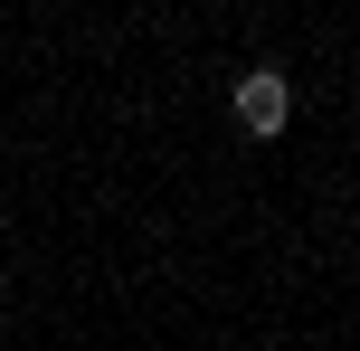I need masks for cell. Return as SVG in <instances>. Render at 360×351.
<instances>
[{"label": "cell", "mask_w": 360, "mask_h": 351, "mask_svg": "<svg viewBox=\"0 0 360 351\" xmlns=\"http://www.w3.org/2000/svg\"><path fill=\"white\" fill-rule=\"evenodd\" d=\"M228 105H237V124H247V133H285L294 95H285V76H275V67H256V76H237Z\"/></svg>", "instance_id": "1"}]
</instances>
